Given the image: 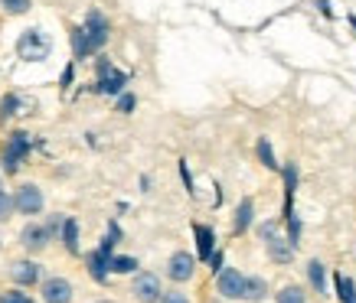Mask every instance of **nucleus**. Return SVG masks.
<instances>
[{
  "mask_svg": "<svg viewBox=\"0 0 356 303\" xmlns=\"http://www.w3.org/2000/svg\"><path fill=\"white\" fill-rule=\"evenodd\" d=\"M43 303H72V284L65 281V277H46Z\"/></svg>",
  "mask_w": 356,
  "mask_h": 303,
  "instance_id": "4468645a",
  "label": "nucleus"
},
{
  "mask_svg": "<svg viewBox=\"0 0 356 303\" xmlns=\"http://www.w3.org/2000/svg\"><path fill=\"white\" fill-rule=\"evenodd\" d=\"M63 222H65V216H49L46 218V228H49V235H53V239L63 235Z\"/></svg>",
  "mask_w": 356,
  "mask_h": 303,
  "instance_id": "7c9ffc66",
  "label": "nucleus"
},
{
  "mask_svg": "<svg viewBox=\"0 0 356 303\" xmlns=\"http://www.w3.org/2000/svg\"><path fill=\"white\" fill-rule=\"evenodd\" d=\"M95 303H115V300H95Z\"/></svg>",
  "mask_w": 356,
  "mask_h": 303,
  "instance_id": "e433bc0d",
  "label": "nucleus"
},
{
  "mask_svg": "<svg viewBox=\"0 0 356 303\" xmlns=\"http://www.w3.org/2000/svg\"><path fill=\"white\" fill-rule=\"evenodd\" d=\"M317 10L324 13V17H334V10H330V0H317Z\"/></svg>",
  "mask_w": 356,
  "mask_h": 303,
  "instance_id": "473e14b6",
  "label": "nucleus"
},
{
  "mask_svg": "<svg viewBox=\"0 0 356 303\" xmlns=\"http://www.w3.org/2000/svg\"><path fill=\"white\" fill-rule=\"evenodd\" d=\"M307 284L317 297H327L330 293V281H327V264L321 258H311L307 261Z\"/></svg>",
  "mask_w": 356,
  "mask_h": 303,
  "instance_id": "dca6fc26",
  "label": "nucleus"
},
{
  "mask_svg": "<svg viewBox=\"0 0 356 303\" xmlns=\"http://www.w3.org/2000/svg\"><path fill=\"white\" fill-rule=\"evenodd\" d=\"M275 303H307V293H304L301 284H284V287L275 293Z\"/></svg>",
  "mask_w": 356,
  "mask_h": 303,
  "instance_id": "4be33fe9",
  "label": "nucleus"
},
{
  "mask_svg": "<svg viewBox=\"0 0 356 303\" xmlns=\"http://www.w3.org/2000/svg\"><path fill=\"white\" fill-rule=\"evenodd\" d=\"M281 225L284 222H275V218H268V222H261L259 225V239L265 241V251H268V258L275 261V264H291L294 261V245L288 235H281Z\"/></svg>",
  "mask_w": 356,
  "mask_h": 303,
  "instance_id": "7ed1b4c3",
  "label": "nucleus"
},
{
  "mask_svg": "<svg viewBox=\"0 0 356 303\" xmlns=\"http://www.w3.org/2000/svg\"><path fill=\"white\" fill-rule=\"evenodd\" d=\"M196 264H200V258L196 254H190V251H173L170 261H167V277H170L173 284H186L196 277Z\"/></svg>",
  "mask_w": 356,
  "mask_h": 303,
  "instance_id": "6e6552de",
  "label": "nucleus"
},
{
  "mask_svg": "<svg viewBox=\"0 0 356 303\" xmlns=\"http://www.w3.org/2000/svg\"><path fill=\"white\" fill-rule=\"evenodd\" d=\"M252 225H255V199L245 196V199L236 206V216H232V235L238 239V235H245Z\"/></svg>",
  "mask_w": 356,
  "mask_h": 303,
  "instance_id": "2eb2a0df",
  "label": "nucleus"
},
{
  "mask_svg": "<svg viewBox=\"0 0 356 303\" xmlns=\"http://www.w3.org/2000/svg\"><path fill=\"white\" fill-rule=\"evenodd\" d=\"M0 303H36V300L26 293V287H13V291L0 293Z\"/></svg>",
  "mask_w": 356,
  "mask_h": 303,
  "instance_id": "b1692460",
  "label": "nucleus"
},
{
  "mask_svg": "<svg viewBox=\"0 0 356 303\" xmlns=\"http://www.w3.org/2000/svg\"><path fill=\"white\" fill-rule=\"evenodd\" d=\"M206 303H222V300H219V297H216V300H206Z\"/></svg>",
  "mask_w": 356,
  "mask_h": 303,
  "instance_id": "c9c22d12",
  "label": "nucleus"
},
{
  "mask_svg": "<svg viewBox=\"0 0 356 303\" xmlns=\"http://www.w3.org/2000/svg\"><path fill=\"white\" fill-rule=\"evenodd\" d=\"M59 241L65 245V251H69V254H79V251H82V248H79V222H76V216H65Z\"/></svg>",
  "mask_w": 356,
  "mask_h": 303,
  "instance_id": "aec40b11",
  "label": "nucleus"
},
{
  "mask_svg": "<svg viewBox=\"0 0 356 303\" xmlns=\"http://www.w3.org/2000/svg\"><path fill=\"white\" fill-rule=\"evenodd\" d=\"M30 150H33V134H26V130H10L7 141H3V150H0L3 176L20 173V166H23V160L30 157Z\"/></svg>",
  "mask_w": 356,
  "mask_h": 303,
  "instance_id": "f03ea898",
  "label": "nucleus"
},
{
  "mask_svg": "<svg viewBox=\"0 0 356 303\" xmlns=\"http://www.w3.org/2000/svg\"><path fill=\"white\" fill-rule=\"evenodd\" d=\"M10 277L17 287H36V284H43V268L36 264V261L23 258V261H13L10 264Z\"/></svg>",
  "mask_w": 356,
  "mask_h": 303,
  "instance_id": "9d476101",
  "label": "nucleus"
},
{
  "mask_svg": "<svg viewBox=\"0 0 356 303\" xmlns=\"http://www.w3.org/2000/svg\"><path fill=\"white\" fill-rule=\"evenodd\" d=\"M161 303H190V297L184 291H163Z\"/></svg>",
  "mask_w": 356,
  "mask_h": 303,
  "instance_id": "2f4dec72",
  "label": "nucleus"
},
{
  "mask_svg": "<svg viewBox=\"0 0 356 303\" xmlns=\"http://www.w3.org/2000/svg\"><path fill=\"white\" fill-rule=\"evenodd\" d=\"M193 239H196V258L209 261L213 251H216V228L203 225V222H193Z\"/></svg>",
  "mask_w": 356,
  "mask_h": 303,
  "instance_id": "ddd939ff",
  "label": "nucleus"
},
{
  "mask_svg": "<svg viewBox=\"0 0 356 303\" xmlns=\"http://www.w3.org/2000/svg\"><path fill=\"white\" fill-rule=\"evenodd\" d=\"M13 206H17V216H40L46 206V196L36 183H23L13 189Z\"/></svg>",
  "mask_w": 356,
  "mask_h": 303,
  "instance_id": "39448f33",
  "label": "nucleus"
},
{
  "mask_svg": "<svg viewBox=\"0 0 356 303\" xmlns=\"http://www.w3.org/2000/svg\"><path fill=\"white\" fill-rule=\"evenodd\" d=\"M72 82H76V65L69 62L63 69V78H59V88H63V92H69V88H72Z\"/></svg>",
  "mask_w": 356,
  "mask_h": 303,
  "instance_id": "c85d7f7f",
  "label": "nucleus"
},
{
  "mask_svg": "<svg viewBox=\"0 0 356 303\" xmlns=\"http://www.w3.org/2000/svg\"><path fill=\"white\" fill-rule=\"evenodd\" d=\"M49 53H53V40H49L40 26H30V30L20 33V40H17V55H20L23 62H46Z\"/></svg>",
  "mask_w": 356,
  "mask_h": 303,
  "instance_id": "20e7f679",
  "label": "nucleus"
},
{
  "mask_svg": "<svg viewBox=\"0 0 356 303\" xmlns=\"http://www.w3.org/2000/svg\"><path fill=\"white\" fill-rule=\"evenodd\" d=\"M216 293L222 300H245V274L238 268H222L216 274Z\"/></svg>",
  "mask_w": 356,
  "mask_h": 303,
  "instance_id": "0eeeda50",
  "label": "nucleus"
},
{
  "mask_svg": "<svg viewBox=\"0 0 356 303\" xmlns=\"http://www.w3.org/2000/svg\"><path fill=\"white\" fill-rule=\"evenodd\" d=\"M268 297V281L259 274H248L245 277V303H265Z\"/></svg>",
  "mask_w": 356,
  "mask_h": 303,
  "instance_id": "a211bd4d",
  "label": "nucleus"
},
{
  "mask_svg": "<svg viewBox=\"0 0 356 303\" xmlns=\"http://www.w3.org/2000/svg\"><path fill=\"white\" fill-rule=\"evenodd\" d=\"M177 166H180V180H184L186 193L196 196V183H193V173H190V166H186V160H177Z\"/></svg>",
  "mask_w": 356,
  "mask_h": 303,
  "instance_id": "cd10ccee",
  "label": "nucleus"
},
{
  "mask_svg": "<svg viewBox=\"0 0 356 303\" xmlns=\"http://www.w3.org/2000/svg\"><path fill=\"white\" fill-rule=\"evenodd\" d=\"M0 189H3V180H0Z\"/></svg>",
  "mask_w": 356,
  "mask_h": 303,
  "instance_id": "4c0bfd02",
  "label": "nucleus"
},
{
  "mask_svg": "<svg viewBox=\"0 0 356 303\" xmlns=\"http://www.w3.org/2000/svg\"><path fill=\"white\" fill-rule=\"evenodd\" d=\"M13 212H17V206H13V193L0 189V222H7Z\"/></svg>",
  "mask_w": 356,
  "mask_h": 303,
  "instance_id": "bb28decb",
  "label": "nucleus"
},
{
  "mask_svg": "<svg viewBox=\"0 0 356 303\" xmlns=\"http://www.w3.org/2000/svg\"><path fill=\"white\" fill-rule=\"evenodd\" d=\"M140 193H151V176H140Z\"/></svg>",
  "mask_w": 356,
  "mask_h": 303,
  "instance_id": "72a5a7b5",
  "label": "nucleus"
},
{
  "mask_svg": "<svg viewBox=\"0 0 356 303\" xmlns=\"http://www.w3.org/2000/svg\"><path fill=\"white\" fill-rule=\"evenodd\" d=\"M138 258H131V254H115L111 258V274H138Z\"/></svg>",
  "mask_w": 356,
  "mask_h": 303,
  "instance_id": "5701e85b",
  "label": "nucleus"
},
{
  "mask_svg": "<svg viewBox=\"0 0 356 303\" xmlns=\"http://www.w3.org/2000/svg\"><path fill=\"white\" fill-rule=\"evenodd\" d=\"M108 36H111L108 17L98 10V7H92L86 13V20L79 23V26H72V59L82 62L88 55H98L108 46Z\"/></svg>",
  "mask_w": 356,
  "mask_h": 303,
  "instance_id": "f257e3e1",
  "label": "nucleus"
},
{
  "mask_svg": "<svg viewBox=\"0 0 356 303\" xmlns=\"http://www.w3.org/2000/svg\"><path fill=\"white\" fill-rule=\"evenodd\" d=\"M128 82H131L128 72L111 69V72H105V76H95V85H92V92H95V95H105V98H118L121 92H128Z\"/></svg>",
  "mask_w": 356,
  "mask_h": 303,
  "instance_id": "1a4fd4ad",
  "label": "nucleus"
},
{
  "mask_svg": "<svg viewBox=\"0 0 356 303\" xmlns=\"http://www.w3.org/2000/svg\"><path fill=\"white\" fill-rule=\"evenodd\" d=\"M222 268H226V251H222V248H216V251H213V258H209V271H213V274H219V271H222Z\"/></svg>",
  "mask_w": 356,
  "mask_h": 303,
  "instance_id": "c756f323",
  "label": "nucleus"
},
{
  "mask_svg": "<svg viewBox=\"0 0 356 303\" xmlns=\"http://www.w3.org/2000/svg\"><path fill=\"white\" fill-rule=\"evenodd\" d=\"M255 157H259V163L265 166V170L281 173V163H278V157H275V147H271L268 137H259V141H255Z\"/></svg>",
  "mask_w": 356,
  "mask_h": 303,
  "instance_id": "6ab92c4d",
  "label": "nucleus"
},
{
  "mask_svg": "<svg viewBox=\"0 0 356 303\" xmlns=\"http://www.w3.org/2000/svg\"><path fill=\"white\" fill-rule=\"evenodd\" d=\"M0 7L10 13V17H20V13H26L33 7V0H0Z\"/></svg>",
  "mask_w": 356,
  "mask_h": 303,
  "instance_id": "a878e982",
  "label": "nucleus"
},
{
  "mask_svg": "<svg viewBox=\"0 0 356 303\" xmlns=\"http://www.w3.org/2000/svg\"><path fill=\"white\" fill-rule=\"evenodd\" d=\"M346 23H350V26H353V33H356V17H353V13H350V17H346Z\"/></svg>",
  "mask_w": 356,
  "mask_h": 303,
  "instance_id": "f704fd0d",
  "label": "nucleus"
},
{
  "mask_svg": "<svg viewBox=\"0 0 356 303\" xmlns=\"http://www.w3.org/2000/svg\"><path fill=\"white\" fill-rule=\"evenodd\" d=\"M53 241V235H49V228L46 225H36V222H26L20 232V245L30 254H40V251H46V245Z\"/></svg>",
  "mask_w": 356,
  "mask_h": 303,
  "instance_id": "9b49d317",
  "label": "nucleus"
},
{
  "mask_svg": "<svg viewBox=\"0 0 356 303\" xmlns=\"http://www.w3.org/2000/svg\"><path fill=\"white\" fill-rule=\"evenodd\" d=\"M131 293H134L138 303H161V297H163L161 277L154 271H138L134 281H131Z\"/></svg>",
  "mask_w": 356,
  "mask_h": 303,
  "instance_id": "423d86ee",
  "label": "nucleus"
},
{
  "mask_svg": "<svg viewBox=\"0 0 356 303\" xmlns=\"http://www.w3.org/2000/svg\"><path fill=\"white\" fill-rule=\"evenodd\" d=\"M111 258L115 254H108V251H102V248H95V251H88L86 254V268H88V277L95 284H108V274H111Z\"/></svg>",
  "mask_w": 356,
  "mask_h": 303,
  "instance_id": "f8f14e48",
  "label": "nucleus"
},
{
  "mask_svg": "<svg viewBox=\"0 0 356 303\" xmlns=\"http://www.w3.org/2000/svg\"><path fill=\"white\" fill-rule=\"evenodd\" d=\"M134 108H138V98H134V92H121V95L115 98V111H118V114H131Z\"/></svg>",
  "mask_w": 356,
  "mask_h": 303,
  "instance_id": "393cba45",
  "label": "nucleus"
},
{
  "mask_svg": "<svg viewBox=\"0 0 356 303\" xmlns=\"http://www.w3.org/2000/svg\"><path fill=\"white\" fill-rule=\"evenodd\" d=\"M33 101H26L23 95H17V92H7V95L0 98V124H7L10 118H17V114H23V111H30Z\"/></svg>",
  "mask_w": 356,
  "mask_h": 303,
  "instance_id": "f3484780",
  "label": "nucleus"
},
{
  "mask_svg": "<svg viewBox=\"0 0 356 303\" xmlns=\"http://www.w3.org/2000/svg\"><path fill=\"white\" fill-rule=\"evenodd\" d=\"M334 291H337V300L340 303H356V284H353V277H346L343 271L334 274Z\"/></svg>",
  "mask_w": 356,
  "mask_h": 303,
  "instance_id": "412c9836",
  "label": "nucleus"
}]
</instances>
